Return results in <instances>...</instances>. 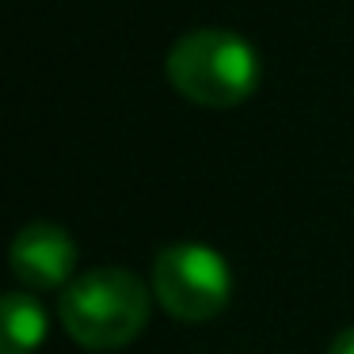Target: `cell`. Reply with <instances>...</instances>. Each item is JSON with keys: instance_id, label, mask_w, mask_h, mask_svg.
Returning a JSON list of instances; mask_svg holds the SVG:
<instances>
[{"instance_id": "cell-1", "label": "cell", "mask_w": 354, "mask_h": 354, "mask_svg": "<svg viewBox=\"0 0 354 354\" xmlns=\"http://www.w3.org/2000/svg\"><path fill=\"white\" fill-rule=\"evenodd\" d=\"M57 313L84 351H118L145 331L149 290L122 267H95L65 286Z\"/></svg>"}, {"instance_id": "cell-2", "label": "cell", "mask_w": 354, "mask_h": 354, "mask_svg": "<svg viewBox=\"0 0 354 354\" xmlns=\"http://www.w3.org/2000/svg\"><path fill=\"white\" fill-rule=\"evenodd\" d=\"M168 80L183 100L198 107H236L259 88V54L240 35L202 27L171 46Z\"/></svg>"}, {"instance_id": "cell-3", "label": "cell", "mask_w": 354, "mask_h": 354, "mask_svg": "<svg viewBox=\"0 0 354 354\" xmlns=\"http://www.w3.org/2000/svg\"><path fill=\"white\" fill-rule=\"evenodd\" d=\"M153 293L183 324H206L229 305L232 270L206 244H171L156 255Z\"/></svg>"}, {"instance_id": "cell-4", "label": "cell", "mask_w": 354, "mask_h": 354, "mask_svg": "<svg viewBox=\"0 0 354 354\" xmlns=\"http://www.w3.org/2000/svg\"><path fill=\"white\" fill-rule=\"evenodd\" d=\"M8 267L31 293L65 290L77 267V244L73 236L54 221H31L12 236L8 244Z\"/></svg>"}, {"instance_id": "cell-5", "label": "cell", "mask_w": 354, "mask_h": 354, "mask_svg": "<svg viewBox=\"0 0 354 354\" xmlns=\"http://www.w3.org/2000/svg\"><path fill=\"white\" fill-rule=\"evenodd\" d=\"M46 308L31 290L0 293V354H35L46 343Z\"/></svg>"}, {"instance_id": "cell-6", "label": "cell", "mask_w": 354, "mask_h": 354, "mask_svg": "<svg viewBox=\"0 0 354 354\" xmlns=\"http://www.w3.org/2000/svg\"><path fill=\"white\" fill-rule=\"evenodd\" d=\"M328 354H354V328H343L335 339H331Z\"/></svg>"}]
</instances>
